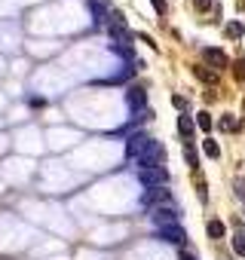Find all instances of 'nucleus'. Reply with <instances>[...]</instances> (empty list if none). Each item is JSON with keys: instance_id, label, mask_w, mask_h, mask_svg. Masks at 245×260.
I'll return each instance as SVG.
<instances>
[{"instance_id": "nucleus-9", "label": "nucleus", "mask_w": 245, "mask_h": 260, "mask_svg": "<svg viewBox=\"0 0 245 260\" xmlns=\"http://www.w3.org/2000/svg\"><path fill=\"white\" fill-rule=\"evenodd\" d=\"M178 132H181L184 138H190V135L196 132V122H193L190 113H181V116H178Z\"/></svg>"}, {"instance_id": "nucleus-5", "label": "nucleus", "mask_w": 245, "mask_h": 260, "mask_svg": "<svg viewBox=\"0 0 245 260\" xmlns=\"http://www.w3.org/2000/svg\"><path fill=\"white\" fill-rule=\"evenodd\" d=\"M157 239H160V242H169V245H187V233H184L178 223L160 226V230H157Z\"/></svg>"}, {"instance_id": "nucleus-14", "label": "nucleus", "mask_w": 245, "mask_h": 260, "mask_svg": "<svg viewBox=\"0 0 245 260\" xmlns=\"http://www.w3.org/2000/svg\"><path fill=\"white\" fill-rule=\"evenodd\" d=\"M184 159H187V166H193V169H196V153H193V147H190V144L184 147Z\"/></svg>"}, {"instance_id": "nucleus-12", "label": "nucleus", "mask_w": 245, "mask_h": 260, "mask_svg": "<svg viewBox=\"0 0 245 260\" xmlns=\"http://www.w3.org/2000/svg\"><path fill=\"white\" fill-rule=\"evenodd\" d=\"M205 230H208V236H211V239H221V236H224V223H221V220H208V226H205Z\"/></svg>"}, {"instance_id": "nucleus-11", "label": "nucleus", "mask_w": 245, "mask_h": 260, "mask_svg": "<svg viewBox=\"0 0 245 260\" xmlns=\"http://www.w3.org/2000/svg\"><path fill=\"white\" fill-rule=\"evenodd\" d=\"M233 251H236L239 257H245V230H239V233L233 236Z\"/></svg>"}, {"instance_id": "nucleus-19", "label": "nucleus", "mask_w": 245, "mask_h": 260, "mask_svg": "<svg viewBox=\"0 0 245 260\" xmlns=\"http://www.w3.org/2000/svg\"><path fill=\"white\" fill-rule=\"evenodd\" d=\"M172 104H175V107H178V110H184V107H187V101H184V98H181V95H172Z\"/></svg>"}, {"instance_id": "nucleus-2", "label": "nucleus", "mask_w": 245, "mask_h": 260, "mask_svg": "<svg viewBox=\"0 0 245 260\" xmlns=\"http://www.w3.org/2000/svg\"><path fill=\"white\" fill-rule=\"evenodd\" d=\"M138 181H141L144 187H166V184H169V169H166V166L141 169V172H138Z\"/></svg>"}, {"instance_id": "nucleus-3", "label": "nucleus", "mask_w": 245, "mask_h": 260, "mask_svg": "<svg viewBox=\"0 0 245 260\" xmlns=\"http://www.w3.org/2000/svg\"><path fill=\"white\" fill-rule=\"evenodd\" d=\"M141 205L147 208H160V205H172V193L166 187H147L141 193Z\"/></svg>"}, {"instance_id": "nucleus-18", "label": "nucleus", "mask_w": 245, "mask_h": 260, "mask_svg": "<svg viewBox=\"0 0 245 260\" xmlns=\"http://www.w3.org/2000/svg\"><path fill=\"white\" fill-rule=\"evenodd\" d=\"M221 125H224V128H236V125H239V122H236V119H233V116H230V113H227V116H224V119H221Z\"/></svg>"}, {"instance_id": "nucleus-20", "label": "nucleus", "mask_w": 245, "mask_h": 260, "mask_svg": "<svg viewBox=\"0 0 245 260\" xmlns=\"http://www.w3.org/2000/svg\"><path fill=\"white\" fill-rule=\"evenodd\" d=\"M227 34H230V37H239V34H242V25H230Z\"/></svg>"}, {"instance_id": "nucleus-21", "label": "nucleus", "mask_w": 245, "mask_h": 260, "mask_svg": "<svg viewBox=\"0 0 245 260\" xmlns=\"http://www.w3.org/2000/svg\"><path fill=\"white\" fill-rule=\"evenodd\" d=\"M193 4H196L199 10H211V0H193Z\"/></svg>"}, {"instance_id": "nucleus-1", "label": "nucleus", "mask_w": 245, "mask_h": 260, "mask_svg": "<svg viewBox=\"0 0 245 260\" xmlns=\"http://www.w3.org/2000/svg\"><path fill=\"white\" fill-rule=\"evenodd\" d=\"M126 153L129 159H135L141 169H150V166H163V144L147 138V135H132L129 144H126Z\"/></svg>"}, {"instance_id": "nucleus-15", "label": "nucleus", "mask_w": 245, "mask_h": 260, "mask_svg": "<svg viewBox=\"0 0 245 260\" xmlns=\"http://www.w3.org/2000/svg\"><path fill=\"white\" fill-rule=\"evenodd\" d=\"M193 71H196V77H202L205 83H211V80H215V74H211V71H205V68H193Z\"/></svg>"}, {"instance_id": "nucleus-13", "label": "nucleus", "mask_w": 245, "mask_h": 260, "mask_svg": "<svg viewBox=\"0 0 245 260\" xmlns=\"http://www.w3.org/2000/svg\"><path fill=\"white\" fill-rule=\"evenodd\" d=\"M196 125L202 128V132H208V128H211V113H205V110L196 113Z\"/></svg>"}, {"instance_id": "nucleus-4", "label": "nucleus", "mask_w": 245, "mask_h": 260, "mask_svg": "<svg viewBox=\"0 0 245 260\" xmlns=\"http://www.w3.org/2000/svg\"><path fill=\"white\" fill-rule=\"evenodd\" d=\"M178 208L175 205H160V208H154L150 211V220L157 223V226H172V223H178Z\"/></svg>"}, {"instance_id": "nucleus-7", "label": "nucleus", "mask_w": 245, "mask_h": 260, "mask_svg": "<svg viewBox=\"0 0 245 260\" xmlns=\"http://www.w3.org/2000/svg\"><path fill=\"white\" fill-rule=\"evenodd\" d=\"M202 58H205L215 71H221V68H227V64H230L227 52H224V49H215V46H205V49H202Z\"/></svg>"}, {"instance_id": "nucleus-16", "label": "nucleus", "mask_w": 245, "mask_h": 260, "mask_svg": "<svg viewBox=\"0 0 245 260\" xmlns=\"http://www.w3.org/2000/svg\"><path fill=\"white\" fill-rule=\"evenodd\" d=\"M236 80H245V58L236 61Z\"/></svg>"}, {"instance_id": "nucleus-6", "label": "nucleus", "mask_w": 245, "mask_h": 260, "mask_svg": "<svg viewBox=\"0 0 245 260\" xmlns=\"http://www.w3.org/2000/svg\"><path fill=\"white\" fill-rule=\"evenodd\" d=\"M126 101H129L132 113H141V110H147V92H144L141 86H132V89L126 92Z\"/></svg>"}, {"instance_id": "nucleus-10", "label": "nucleus", "mask_w": 245, "mask_h": 260, "mask_svg": "<svg viewBox=\"0 0 245 260\" xmlns=\"http://www.w3.org/2000/svg\"><path fill=\"white\" fill-rule=\"evenodd\" d=\"M202 150H205V156H211V159H218V156H221V147H218V141H215V138H205V141H202Z\"/></svg>"}, {"instance_id": "nucleus-17", "label": "nucleus", "mask_w": 245, "mask_h": 260, "mask_svg": "<svg viewBox=\"0 0 245 260\" xmlns=\"http://www.w3.org/2000/svg\"><path fill=\"white\" fill-rule=\"evenodd\" d=\"M150 4H154V10H157L160 16H166V10H169V7H166V0H150Z\"/></svg>"}, {"instance_id": "nucleus-8", "label": "nucleus", "mask_w": 245, "mask_h": 260, "mask_svg": "<svg viewBox=\"0 0 245 260\" xmlns=\"http://www.w3.org/2000/svg\"><path fill=\"white\" fill-rule=\"evenodd\" d=\"M92 16H95V25H107L110 22V10L104 0H92Z\"/></svg>"}]
</instances>
